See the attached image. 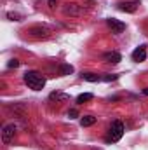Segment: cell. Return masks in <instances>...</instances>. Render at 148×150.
I'll return each mask as SVG.
<instances>
[{"label":"cell","mask_w":148,"mask_h":150,"mask_svg":"<svg viewBox=\"0 0 148 150\" xmlns=\"http://www.w3.org/2000/svg\"><path fill=\"white\" fill-rule=\"evenodd\" d=\"M118 79V75H115V74H106L105 77H103V80H106V82H110V80H117Z\"/></svg>","instance_id":"obj_15"},{"label":"cell","mask_w":148,"mask_h":150,"mask_svg":"<svg viewBox=\"0 0 148 150\" xmlns=\"http://www.w3.org/2000/svg\"><path fill=\"white\" fill-rule=\"evenodd\" d=\"M103 61H106V63H113V65H117V63H120L122 61V56L118 54V52H105L103 54Z\"/></svg>","instance_id":"obj_8"},{"label":"cell","mask_w":148,"mask_h":150,"mask_svg":"<svg viewBox=\"0 0 148 150\" xmlns=\"http://www.w3.org/2000/svg\"><path fill=\"white\" fill-rule=\"evenodd\" d=\"M56 2H58V0H49V7L54 9V7H56Z\"/></svg>","instance_id":"obj_18"},{"label":"cell","mask_w":148,"mask_h":150,"mask_svg":"<svg viewBox=\"0 0 148 150\" xmlns=\"http://www.w3.org/2000/svg\"><path fill=\"white\" fill-rule=\"evenodd\" d=\"M143 93H145V94L148 96V87H145V89H143Z\"/></svg>","instance_id":"obj_19"},{"label":"cell","mask_w":148,"mask_h":150,"mask_svg":"<svg viewBox=\"0 0 148 150\" xmlns=\"http://www.w3.org/2000/svg\"><path fill=\"white\" fill-rule=\"evenodd\" d=\"M23 80H25V84H26L30 89H33V91H40V89H44V86H45V77L42 74H38V72H35V70L26 72V74L23 75Z\"/></svg>","instance_id":"obj_1"},{"label":"cell","mask_w":148,"mask_h":150,"mask_svg":"<svg viewBox=\"0 0 148 150\" xmlns=\"http://www.w3.org/2000/svg\"><path fill=\"white\" fill-rule=\"evenodd\" d=\"M82 79L87 80V82H99V80H103V77L98 74H82Z\"/></svg>","instance_id":"obj_12"},{"label":"cell","mask_w":148,"mask_h":150,"mask_svg":"<svg viewBox=\"0 0 148 150\" xmlns=\"http://www.w3.org/2000/svg\"><path fill=\"white\" fill-rule=\"evenodd\" d=\"M118 9L124 11V12H136L138 2H120V4H118Z\"/></svg>","instance_id":"obj_9"},{"label":"cell","mask_w":148,"mask_h":150,"mask_svg":"<svg viewBox=\"0 0 148 150\" xmlns=\"http://www.w3.org/2000/svg\"><path fill=\"white\" fill-rule=\"evenodd\" d=\"M63 11H65L66 16H80L84 12L82 11V5H78V4H66Z\"/></svg>","instance_id":"obj_7"},{"label":"cell","mask_w":148,"mask_h":150,"mask_svg":"<svg viewBox=\"0 0 148 150\" xmlns=\"http://www.w3.org/2000/svg\"><path fill=\"white\" fill-rule=\"evenodd\" d=\"M28 35L32 38H47L51 35V30L47 28V26H42V25H38V26H32L30 30H28Z\"/></svg>","instance_id":"obj_3"},{"label":"cell","mask_w":148,"mask_h":150,"mask_svg":"<svg viewBox=\"0 0 148 150\" xmlns=\"http://www.w3.org/2000/svg\"><path fill=\"white\" fill-rule=\"evenodd\" d=\"M14 136H16V126L14 124L4 126V129H2V142H4V145H9L14 140Z\"/></svg>","instance_id":"obj_4"},{"label":"cell","mask_w":148,"mask_h":150,"mask_svg":"<svg viewBox=\"0 0 148 150\" xmlns=\"http://www.w3.org/2000/svg\"><path fill=\"white\" fill-rule=\"evenodd\" d=\"M124 131H125V127H124V122H120V120H113V122H111V126H110V133H108V138H106V142H111V143L118 142V140L122 138Z\"/></svg>","instance_id":"obj_2"},{"label":"cell","mask_w":148,"mask_h":150,"mask_svg":"<svg viewBox=\"0 0 148 150\" xmlns=\"http://www.w3.org/2000/svg\"><path fill=\"white\" fill-rule=\"evenodd\" d=\"M106 25L111 28V33H122V32L125 30V23H122V21H118V19H115V18L106 19Z\"/></svg>","instance_id":"obj_5"},{"label":"cell","mask_w":148,"mask_h":150,"mask_svg":"<svg viewBox=\"0 0 148 150\" xmlns=\"http://www.w3.org/2000/svg\"><path fill=\"white\" fill-rule=\"evenodd\" d=\"M58 72H59V75H70V74H73V67L63 63V65H59V70Z\"/></svg>","instance_id":"obj_13"},{"label":"cell","mask_w":148,"mask_h":150,"mask_svg":"<svg viewBox=\"0 0 148 150\" xmlns=\"http://www.w3.org/2000/svg\"><path fill=\"white\" fill-rule=\"evenodd\" d=\"M131 58H132V61H136V63H140V61H145V59H147V47H145V45H140V47H136V49L132 51Z\"/></svg>","instance_id":"obj_6"},{"label":"cell","mask_w":148,"mask_h":150,"mask_svg":"<svg viewBox=\"0 0 148 150\" xmlns=\"http://www.w3.org/2000/svg\"><path fill=\"white\" fill-rule=\"evenodd\" d=\"M49 100L51 101H56V103H59V101H66L68 100V94H65V93H51V96H49Z\"/></svg>","instance_id":"obj_10"},{"label":"cell","mask_w":148,"mask_h":150,"mask_svg":"<svg viewBox=\"0 0 148 150\" xmlns=\"http://www.w3.org/2000/svg\"><path fill=\"white\" fill-rule=\"evenodd\" d=\"M91 100H92V94H91V93H84V94L77 96V103H78V105H82V103H85V101H91Z\"/></svg>","instance_id":"obj_14"},{"label":"cell","mask_w":148,"mask_h":150,"mask_svg":"<svg viewBox=\"0 0 148 150\" xmlns=\"http://www.w3.org/2000/svg\"><path fill=\"white\" fill-rule=\"evenodd\" d=\"M68 117H70V119H77V117H78V112H77L75 108H72V110L68 112Z\"/></svg>","instance_id":"obj_17"},{"label":"cell","mask_w":148,"mask_h":150,"mask_svg":"<svg viewBox=\"0 0 148 150\" xmlns=\"http://www.w3.org/2000/svg\"><path fill=\"white\" fill-rule=\"evenodd\" d=\"M19 67V61L18 59H11L9 61V68H18Z\"/></svg>","instance_id":"obj_16"},{"label":"cell","mask_w":148,"mask_h":150,"mask_svg":"<svg viewBox=\"0 0 148 150\" xmlns=\"http://www.w3.org/2000/svg\"><path fill=\"white\" fill-rule=\"evenodd\" d=\"M92 124H96V117H92V115H84V117L80 119V126H82V127H89V126H92Z\"/></svg>","instance_id":"obj_11"}]
</instances>
